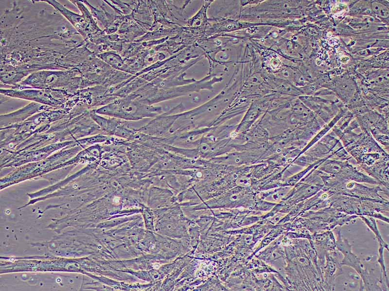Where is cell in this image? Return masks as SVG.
I'll return each mask as SVG.
<instances>
[{
    "instance_id": "cell-1",
    "label": "cell",
    "mask_w": 389,
    "mask_h": 291,
    "mask_svg": "<svg viewBox=\"0 0 389 291\" xmlns=\"http://www.w3.org/2000/svg\"><path fill=\"white\" fill-rule=\"evenodd\" d=\"M83 78L78 69L69 70H43L31 73L18 84L11 85L13 89L26 88L74 90L82 88Z\"/></svg>"
},
{
    "instance_id": "cell-2",
    "label": "cell",
    "mask_w": 389,
    "mask_h": 291,
    "mask_svg": "<svg viewBox=\"0 0 389 291\" xmlns=\"http://www.w3.org/2000/svg\"><path fill=\"white\" fill-rule=\"evenodd\" d=\"M45 1L63 16L85 41L88 40L102 32L94 20L91 13L82 0L70 1L79 9L82 15L71 11L56 0Z\"/></svg>"
},
{
    "instance_id": "cell-3",
    "label": "cell",
    "mask_w": 389,
    "mask_h": 291,
    "mask_svg": "<svg viewBox=\"0 0 389 291\" xmlns=\"http://www.w3.org/2000/svg\"><path fill=\"white\" fill-rule=\"evenodd\" d=\"M211 3V2H206L205 5H203L201 9L198 13L192 18L189 19L188 21V25L191 27H197L200 26L204 20L206 21V11L207 8Z\"/></svg>"
},
{
    "instance_id": "cell-4",
    "label": "cell",
    "mask_w": 389,
    "mask_h": 291,
    "mask_svg": "<svg viewBox=\"0 0 389 291\" xmlns=\"http://www.w3.org/2000/svg\"><path fill=\"white\" fill-rule=\"evenodd\" d=\"M362 218L364 220H365V222L367 223V224L369 225V227H370L374 232V233L376 235L377 238H378V241L381 244V245L382 246L384 245V246L388 247V245H387L386 243H385V242L383 241L380 236V234L377 230L376 225L374 220H372V219H371L370 220H369V219L365 217H362Z\"/></svg>"
}]
</instances>
